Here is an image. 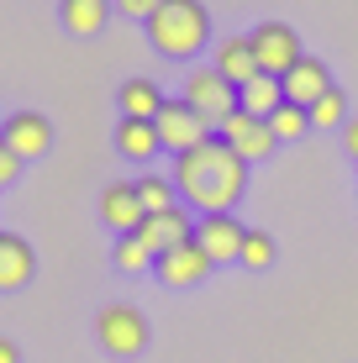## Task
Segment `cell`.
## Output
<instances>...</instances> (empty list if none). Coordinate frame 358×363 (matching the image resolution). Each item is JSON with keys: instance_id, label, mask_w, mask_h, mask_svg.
Wrapping results in <instances>:
<instances>
[{"instance_id": "28", "label": "cell", "mask_w": 358, "mask_h": 363, "mask_svg": "<svg viewBox=\"0 0 358 363\" xmlns=\"http://www.w3.org/2000/svg\"><path fill=\"white\" fill-rule=\"evenodd\" d=\"M0 363H21V347L11 337H0Z\"/></svg>"}, {"instance_id": "19", "label": "cell", "mask_w": 358, "mask_h": 363, "mask_svg": "<svg viewBox=\"0 0 358 363\" xmlns=\"http://www.w3.org/2000/svg\"><path fill=\"white\" fill-rule=\"evenodd\" d=\"M237 100H242V111H248V116L269 121L279 106H285V84H279L274 74H258V79H248V84L237 90Z\"/></svg>"}, {"instance_id": "23", "label": "cell", "mask_w": 358, "mask_h": 363, "mask_svg": "<svg viewBox=\"0 0 358 363\" xmlns=\"http://www.w3.org/2000/svg\"><path fill=\"white\" fill-rule=\"evenodd\" d=\"M269 132H274L279 143H290V137H306V132H311V116H306L301 106H290V100H285V106L269 116Z\"/></svg>"}, {"instance_id": "7", "label": "cell", "mask_w": 358, "mask_h": 363, "mask_svg": "<svg viewBox=\"0 0 358 363\" xmlns=\"http://www.w3.org/2000/svg\"><path fill=\"white\" fill-rule=\"evenodd\" d=\"M221 143L232 147V153L242 158V164H264L269 153H274L279 147V137L269 132V121H258V116H248V111H237V116H227L221 121Z\"/></svg>"}, {"instance_id": "25", "label": "cell", "mask_w": 358, "mask_h": 363, "mask_svg": "<svg viewBox=\"0 0 358 363\" xmlns=\"http://www.w3.org/2000/svg\"><path fill=\"white\" fill-rule=\"evenodd\" d=\"M158 6H164V0H116V11H121V16L142 21V27H147V21L158 16Z\"/></svg>"}, {"instance_id": "24", "label": "cell", "mask_w": 358, "mask_h": 363, "mask_svg": "<svg viewBox=\"0 0 358 363\" xmlns=\"http://www.w3.org/2000/svg\"><path fill=\"white\" fill-rule=\"evenodd\" d=\"M237 264H248V269H269V264H274V237L248 227V237H242V258H237Z\"/></svg>"}, {"instance_id": "22", "label": "cell", "mask_w": 358, "mask_h": 363, "mask_svg": "<svg viewBox=\"0 0 358 363\" xmlns=\"http://www.w3.org/2000/svg\"><path fill=\"white\" fill-rule=\"evenodd\" d=\"M111 264H116L121 274H147V269L158 264V258L147 253V242H142L138 232H132V237H116V247H111Z\"/></svg>"}, {"instance_id": "18", "label": "cell", "mask_w": 358, "mask_h": 363, "mask_svg": "<svg viewBox=\"0 0 358 363\" xmlns=\"http://www.w3.org/2000/svg\"><path fill=\"white\" fill-rule=\"evenodd\" d=\"M116 153L127 158V164H153V158L164 153L158 127L153 121H116Z\"/></svg>"}, {"instance_id": "11", "label": "cell", "mask_w": 358, "mask_h": 363, "mask_svg": "<svg viewBox=\"0 0 358 363\" xmlns=\"http://www.w3.org/2000/svg\"><path fill=\"white\" fill-rule=\"evenodd\" d=\"M138 237L147 242V253H153V258H164V253H174V247L195 242V216L184 206H174V211H164V216H147L138 227Z\"/></svg>"}, {"instance_id": "8", "label": "cell", "mask_w": 358, "mask_h": 363, "mask_svg": "<svg viewBox=\"0 0 358 363\" xmlns=\"http://www.w3.org/2000/svg\"><path fill=\"white\" fill-rule=\"evenodd\" d=\"M0 137H6V147L21 164H32V158H47V147H53V121L43 111H11Z\"/></svg>"}, {"instance_id": "14", "label": "cell", "mask_w": 358, "mask_h": 363, "mask_svg": "<svg viewBox=\"0 0 358 363\" xmlns=\"http://www.w3.org/2000/svg\"><path fill=\"white\" fill-rule=\"evenodd\" d=\"M279 84H285V100H290V106L311 111L316 100H322V95L332 90V74H327V64H322V58H311V53H306V58H301V64H295V69H290Z\"/></svg>"}, {"instance_id": "21", "label": "cell", "mask_w": 358, "mask_h": 363, "mask_svg": "<svg viewBox=\"0 0 358 363\" xmlns=\"http://www.w3.org/2000/svg\"><path fill=\"white\" fill-rule=\"evenodd\" d=\"M138 200H142L147 216H164V211L179 206V190H174V179H164V174H142L138 179Z\"/></svg>"}, {"instance_id": "2", "label": "cell", "mask_w": 358, "mask_h": 363, "mask_svg": "<svg viewBox=\"0 0 358 363\" xmlns=\"http://www.w3.org/2000/svg\"><path fill=\"white\" fill-rule=\"evenodd\" d=\"M211 37V11L206 0H164L158 16L147 21V43L164 58H195Z\"/></svg>"}, {"instance_id": "13", "label": "cell", "mask_w": 358, "mask_h": 363, "mask_svg": "<svg viewBox=\"0 0 358 363\" xmlns=\"http://www.w3.org/2000/svg\"><path fill=\"white\" fill-rule=\"evenodd\" d=\"M32 274H37V253H32V242H27V237H16V232H0V295L27 290Z\"/></svg>"}, {"instance_id": "10", "label": "cell", "mask_w": 358, "mask_h": 363, "mask_svg": "<svg viewBox=\"0 0 358 363\" xmlns=\"http://www.w3.org/2000/svg\"><path fill=\"white\" fill-rule=\"evenodd\" d=\"M101 221L116 237H132L147 221V211H142V200H138V179H116V184H106L101 190Z\"/></svg>"}, {"instance_id": "5", "label": "cell", "mask_w": 358, "mask_h": 363, "mask_svg": "<svg viewBox=\"0 0 358 363\" xmlns=\"http://www.w3.org/2000/svg\"><path fill=\"white\" fill-rule=\"evenodd\" d=\"M153 127H158V143H164L174 158H179V153H195V147H201L206 137H216V132H211V121H206L201 111H195V106H184V95L164 100V111H158V121H153Z\"/></svg>"}, {"instance_id": "26", "label": "cell", "mask_w": 358, "mask_h": 363, "mask_svg": "<svg viewBox=\"0 0 358 363\" xmlns=\"http://www.w3.org/2000/svg\"><path fill=\"white\" fill-rule=\"evenodd\" d=\"M16 179H21V158L11 153L6 137H0V190H6V184H16Z\"/></svg>"}, {"instance_id": "16", "label": "cell", "mask_w": 358, "mask_h": 363, "mask_svg": "<svg viewBox=\"0 0 358 363\" xmlns=\"http://www.w3.org/2000/svg\"><path fill=\"white\" fill-rule=\"evenodd\" d=\"M116 0H58V21L69 37H101Z\"/></svg>"}, {"instance_id": "6", "label": "cell", "mask_w": 358, "mask_h": 363, "mask_svg": "<svg viewBox=\"0 0 358 363\" xmlns=\"http://www.w3.org/2000/svg\"><path fill=\"white\" fill-rule=\"evenodd\" d=\"M248 43H253V53H258V69L264 74H274V79H285V74L301 64V37H295L285 21H258V27L248 32Z\"/></svg>"}, {"instance_id": "15", "label": "cell", "mask_w": 358, "mask_h": 363, "mask_svg": "<svg viewBox=\"0 0 358 363\" xmlns=\"http://www.w3.org/2000/svg\"><path fill=\"white\" fill-rule=\"evenodd\" d=\"M211 69L221 74V79H232V84H237V90H242V84H248V79H258V74H264V69H258V53H253V43H248V37H221V43H216V53H211Z\"/></svg>"}, {"instance_id": "20", "label": "cell", "mask_w": 358, "mask_h": 363, "mask_svg": "<svg viewBox=\"0 0 358 363\" xmlns=\"http://www.w3.org/2000/svg\"><path fill=\"white\" fill-rule=\"evenodd\" d=\"M306 116H311V132H332V127L342 132V127L353 121V116H348V95H342L337 84H332V90H327L322 100H316V106L306 111Z\"/></svg>"}, {"instance_id": "9", "label": "cell", "mask_w": 358, "mask_h": 363, "mask_svg": "<svg viewBox=\"0 0 358 363\" xmlns=\"http://www.w3.org/2000/svg\"><path fill=\"white\" fill-rule=\"evenodd\" d=\"M242 237H248V227H242L232 211L195 221V247H201L211 264H237V258H242Z\"/></svg>"}, {"instance_id": "12", "label": "cell", "mask_w": 358, "mask_h": 363, "mask_svg": "<svg viewBox=\"0 0 358 363\" xmlns=\"http://www.w3.org/2000/svg\"><path fill=\"white\" fill-rule=\"evenodd\" d=\"M211 269H216V264H211V258H206V253H201L195 242L174 247V253H164V258L153 264V274H158V279L169 284V290H195V284H201V279H206Z\"/></svg>"}, {"instance_id": "3", "label": "cell", "mask_w": 358, "mask_h": 363, "mask_svg": "<svg viewBox=\"0 0 358 363\" xmlns=\"http://www.w3.org/2000/svg\"><path fill=\"white\" fill-rule=\"evenodd\" d=\"M184 106H195L206 121H211V132H221V121L237 116L242 100H237V84L232 79H221L211 64H195L190 74H184Z\"/></svg>"}, {"instance_id": "4", "label": "cell", "mask_w": 358, "mask_h": 363, "mask_svg": "<svg viewBox=\"0 0 358 363\" xmlns=\"http://www.w3.org/2000/svg\"><path fill=\"white\" fill-rule=\"evenodd\" d=\"M95 337H101V347L111 358H138L147 347V316L138 306H127V300L101 306V316H95Z\"/></svg>"}, {"instance_id": "27", "label": "cell", "mask_w": 358, "mask_h": 363, "mask_svg": "<svg viewBox=\"0 0 358 363\" xmlns=\"http://www.w3.org/2000/svg\"><path fill=\"white\" fill-rule=\"evenodd\" d=\"M342 147H348V158L358 164V116L348 121V127H342Z\"/></svg>"}, {"instance_id": "1", "label": "cell", "mask_w": 358, "mask_h": 363, "mask_svg": "<svg viewBox=\"0 0 358 363\" xmlns=\"http://www.w3.org/2000/svg\"><path fill=\"white\" fill-rule=\"evenodd\" d=\"M174 190L190 211H201V216H221V211H232L248 190V164H242L237 153H232L221 137H206L195 153H179L174 158Z\"/></svg>"}, {"instance_id": "17", "label": "cell", "mask_w": 358, "mask_h": 363, "mask_svg": "<svg viewBox=\"0 0 358 363\" xmlns=\"http://www.w3.org/2000/svg\"><path fill=\"white\" fill-rule=\"evenodd\" d=\"M164 90H158V84L153 79H142V74H138V79H127V84H121V90H116V106H121V121H158V111H164Z\"/></svg>"}]
</instances>
